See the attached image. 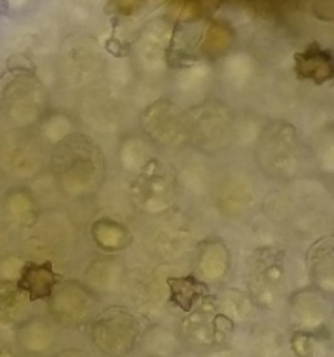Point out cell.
<instances>
[{
	"instance_id": "3",
	"label": "cell",
	"mask_w": 334,
	"mask_h": 357,
	"mask_svg": "<svg viewBox=\"0 0 334 357\" xmlns=\"http://www.w3.org/2000/svg\"><path fill=\"white\" fill-rule=\"evenodd\" d=\"M167 284L173 291L170 302L177 303L183 310H190L191 305L207 293V288L202 282H198L193 275H188L183 279H167Z\"/></svg>"
},
{
	"instance_id": "5",
	"label": "cell",
	"mask_w": 334,
	"mask_h": 357,
	"mask_svg": "<svg viewBox=\"0 0 334 357\" xmlns=\"http://www.w3.org/2000/svg\"><path fill=\"white\" fill-rule=\"evenodd\" d=\"M0 357H6V356H3V352H2V351H0Z\"/></svg>"
},
{
	"instance_id": "2",
	"label": "cell",
	"mask_w": 334,
	"mask_h": 357,
	"mask_svg": "<svg viewBox=\"0 0 334 357\" xmlns=\"http://www.w3.org/2000/svg\"><path fill=\"white\" fill-rule=\"evenodd\" d=\"M294 61L299 79H312L315 84H322L333 77V56L317 42H312L305 51L296 52Z\"/></svg>"
},
{
	"instance_id": "1",
	"label": "cell",
	"mask_w": 334,
	"mask_h": 357,
	"mask_svg": "<svg viewBox=\"0 0 334 357\" xmlns=\"http://www.w3.org/2000/svg\"><path fill=\"white\" fill-rule=\"evenodd\" d=\"M59 281V274L52 271L51 261L45 264H26L21 271L19 281L16 288L28 295L30 302L35 300H45L51 296L52 288Z\"/></svg>"
},
{
	"instance_id": "4",
	"label": "cell",
	"mask_w": 334,
	"mask_h": 357,
	"mask_svg": "<svg viewBox=\"0 0 334 357\" xmlns=\"http://www.w3.org/2000/svg\"><path fill=\"white\" fill-rule=\"evenodd\" d=\"M143 3H145V0H110V2H108V7L113 6V9L120 10L122 14H131L132 10L141 7Z\"/></svg>"
}]
</instances>
